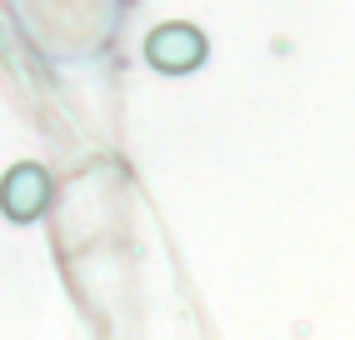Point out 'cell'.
Instances as JSON below:
<instances>
[{
  "label": "cell",
  "mask_w": 355,
  "mask_h": 340,
  "mask_svg": "<svg viewBox=\"0 0 355 340\" xmlns=\"http://www.w3.org/2000/svg\"><path fill=\"white\" fill-rule=\"evenodd\" d=\"M55 201V180L40 160H15L6 176H0V215L10 226H35Z\"/></svg>",
  "instance_id": "2"
},
{
  "label": "cell",
  "mask_w": 355,
  "mask_h": 340,
  "mask_svg": "<svg viewBox=\"0 0 355 340\" xmlns=\"http://www.w3.org/2000/svg\"><path fill=\"white\" fill-rule=\"evenodd\" d=\"M140 51H146V65L160 70V76H191L210 60V40L191 20H160Z\"/></svg>",
  "instance_id": "1"
}]
</instances>
